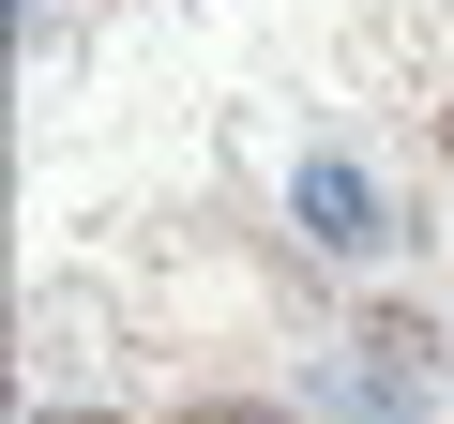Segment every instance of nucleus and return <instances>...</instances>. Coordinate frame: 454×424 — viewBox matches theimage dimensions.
<instances>
[{
  "mask_svg": "<svg viewBox=\"0 0 454 424\" xmlns=\"http://www.w3.org/2000/svg\"><path fill=\"white\" fill-rule=\"evenodd\" d=\"M424 364H439V334H424V318H364V334H348V364L318 379V409H364V424H379V409H409V394H424Z\"/></svg>",
  "mask_w": 454,
  "mask_h": 424,
  "instance_id": "1",
  "label": "nucleus"
},
{
  "mask_svg": "<svg viewBox=\"0 0 454 424\" xmlns=\"http://www.w3.org/2000/svg\"><path fill=\"white\" fill-rule=\"evenodd\" d=\"M288 212H303V243H318V258H379V243H394V228H379V182H364L348 152H303Z\"/></svg>",
  "mask_w": 454,
  "mask_h": 424,
  "instance_id": "2",
  "label": "nucleus"
},
{
  "mask_svg": "<svg viewBox=\"0 0 454 424\" xmlns=\"http://www.w3.org/2000/svg\"><path fill=\"white\" fill-rule=\"evenodd\" d=\"M182 424H288V409H182Z\"/></svg>",
  "mask_w": 454,
  "mask_h": 424,
  "instance_id": "3",
  "label": "nucleus"
},
{
  "mask_svg": "<svg viewBox=\"0 0 454 424\" xmlns=\"http://www.w3.org/2000/svg\"><path fill=\"white\" fill-rule=\"evenodd\" d=\"M439 152H454V106H439Z\"/></svg>",
  "mask_w": 454,
  "mask_h": 424,
  "instance_id": "4",
  "label": "nucleus"
}]
</instances>
